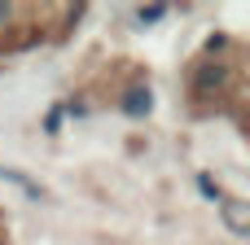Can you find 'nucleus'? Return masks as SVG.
<instances>
[{
    "instance_id": "f257e3e1",
    "label": "nucleus",
    "mask_w": 250,
    "mask_h": 245,
    "mask_svg": "<svg viewBox=\"0 0 250 245\" xmlns=\"http://www.w3.org/2000/svg\"><path fill=\"white\" fill-rule=\"evenodd\" d=\"M224 96L229 92V61H202L193 75V96Z\"/></svg>"
},
{
    "instance_id": "f03ea898",
    "label": "nucleus",
    "mask_w": 250,
    "mask_h": 245,
    "mask_svg": "<svg viewBox=\"0 0 250 245\" xmlns=\"http://www.w3.org/2000/svg\"><path fill=\"white\" fill-rule=\"evenodd\" d=\"M220 210H224V224H229L237 237H246V232H250V210H246V202H220Z\"/></svg>"
},
{
    "instance_id": "7ed1b4c3",
    "label": "nucleus",
    "mask_w": 250,
    "mask_h": 245,
    "mask_svg": "<svg viewBox=\"0 0 250 245\" xmlns=\"http://www.w3.org/2000/svg\"><path fill=\"white\" fill-rule=\"evenodd\" d=\"M123 110H127V114H136V118H141V114H149V88H132V92H127V101H123Z\"/></svg>"
},
{
    "instance_id": "20e7f679",
    "label": "nucleus",
    "mask_w": 250,
    "mask_h": 245,
    "mask_svg": "<svg viewBox=\"0 0 250 245\" xmlns=\"http://www.w3.org/2000/svg\"><path fill=\"white\" fill-rule=\"evenodd\" d=\"M198 188H202V193H207L211 202H224V193H220V184H215L211 175H198Z\"/></svg>"
},
{
    "instance_id": "39448f33",
    "label": "nucleus",
    "mask_w": 250,
    "mask_h": 245,
    "mask_svg": "<svg viewBox=\"0 0 250 245\" xmlns=\"http://www.w3.org/2000/svg\"><path fill=\"white\" fill-rule=\"evenodd\" d=\"M163 13H167V9H163V4H149V9H141V22H158V18H163Z\"/></svg>"
}]
</instances>
